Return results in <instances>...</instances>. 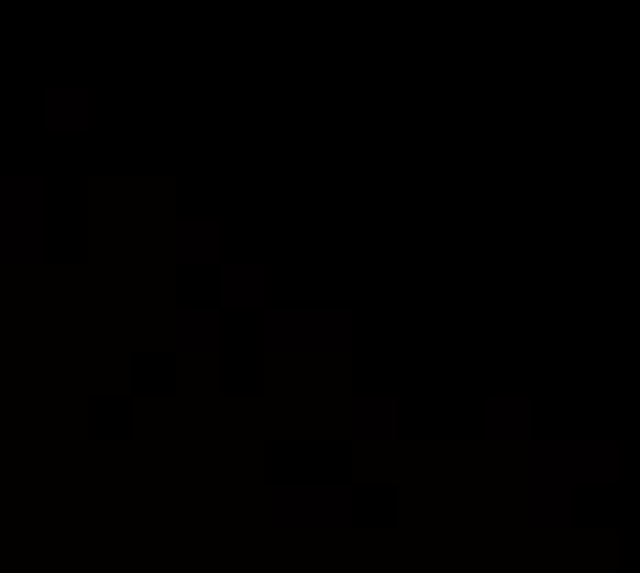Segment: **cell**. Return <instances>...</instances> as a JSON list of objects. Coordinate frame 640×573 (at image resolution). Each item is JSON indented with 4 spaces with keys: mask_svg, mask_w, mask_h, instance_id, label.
Instances as JSON below:
<instances>
[{
    "mask_svg": "<svg viewBox=\"0 0 640 573\" xmlns=\"http://www.w3.org/2000/svg\"><path fill=\"white\" fill-rule=\"evenodd\" d=\"M574 491L580 485H613L619 480V446L613 441H541L536 446Z\"/></svg>",
    "mask_w": 640,
    "mask_h": 573,
    "instance_id": "6da1fadb",
    "label": "cell"
},
{
    "mask_svg": "<svg viewBox=\"0 0 640 573\" xmlns=\"http://www.w3.org/2000/svg\"><path fill=\"white\" fill-rule=\"evenodd\" d=\"M530 507H536V524H552V530L574 524V485L541 452H530Z\"/></svg>",
    "mask_w": 640,
    "mask_h": 573,
    "instance_id": "7a4b0ae2",
    "label": "cell"
},
{
    "mask_svg": "<svg viewBox=\"0 0 640 573\" xmlns=\"http://www.w3.org/2000/svg\"><path fill=\"white\" fill-rule=\"evenodd\" d=\"M486 420H491V435H497V441H502V435H508V441H519V435H530V398H491V403H486Z\"/></svg>",
    "mask_w": 640,
    "mask_h": 573,
    "instance_id": "3957f363",
    "label": "cell"
}]
</instances>
